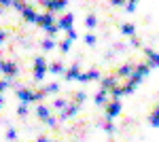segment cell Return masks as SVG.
<instances>
[{
    "label": "cell",
    "instance_id": "31",
    "mask_svg": "<svg viewBox=\"0 0 159 142\" xmlns=\"http://www.w3.org/2000/svg\"><path fill=\"white\" fill-rule=\"evenodd\" d=\"M49 127H57V123H60V117H47V121H45Z\"/></svg>",
    "mask_w": 159,
    "mask_h": 142
},
{
    "label": "cell",
    "instance_id": "37",
    "mask_svg": "<svg viewBox=\"0 0 159 142\" xmlns=\"http://www.w3.org/2000/svg\"><path fill=\"white\" fill-rule=\"evenodd\" d=\"M110 4H112V7H125L127 0H110Z\"/></svg>",
    "mask_w": 159,
    "mask_h": 142
},
{
    "label": "cell",
    "instance_id": "9",
    "mask_svg": "<svg viewBox=\"0 0 159 142\" xmlns=\"http://www.w3.org/2000/svg\"><path fill=\"white\" fill-rule=\"evenodd\" d=\"M21 17H24V21L25 24H36V17H38V13H36V9L34 7H25L24 11H21Z\"/></svg>",
    "mask_w": 159,
    "mask_h": 142
},
{
    "label": "cell",
    "instance_id": "33",
    "mask_svg": "<svg viewBox=\"0 0 159 142\" xmlns=\"http://www.w3.org/2000/svg\"><path fill=\"white\" fill-rule=\"evenodd\" d=\"M129 45H132V47H142V43H140V38H138V36H129Z\"/></svg>",
    "mask_w": 159,
    "mask_h": 142
},
{
    "label": "cell",
    "instance_id": "21",
    "mask_svg": "<svg viewBox=\"0 0 159 142\" xmlns=\"http://www.w3.org/2000/svg\"><path fill=\"white\" fill-rule=\"evenodd\" d=\"M49 72L51 74H61V72H66V68H64L61 62H53V64H49Z\"/></svg>",
    "mask_w": 159,
    "mask_h": 142
},
{
    "label": "cell",
    "instance_id": "4",
    "mask_svg": "<svg viewBox=\"0 0 159 142\" xmlns=\"http://www.w3.org/2000/svg\"><path fill=\"white\" fill-rule=\"evenodd\" d=\"M119 81H121V79H119L115 72H112V74H106V76H102V79H100V89L110 91L112 87H117V85H119Z\"/></svg>",
    "mask_w": 159,
    "mask_h": 142
},
{
    "label": "cell",
    "instance_id": "38",
    "mask_svg": "<svg viewBox=\"0 0 159 142\" xmlns=\"http://www.w3.org/2000/svg\"><path fill=\"white\" fill-rule=\"evenodd\" d=\"M125 11H127V13H134L136 11V2H127V4H125Z\"/></svg>",
    "mask_w": 159,
    "mask_h": 142
},
{
    "label": "cell",
    "instance_id": "11",
    "mask_svg": "<svg viewBox=\"0 0 159 142\" xmlns=\"http://www.w3.org/2000/svg\"><path fill=\"white\" fill-rule=\"evenodd\" d=\"M102 79V74L98 70H87V72H81V76H79V81L81 83H91V81H100Z\"/></svg>",
    "mask_w": 159,
    "mask_h": 142
},
{
    "label": "cell",
    "instance_id": "8",
    "mask_svg": "<svg viewBox=\"0 0 159 142\" xmlns=\"http://www.w3.org/2000/svg\"><path fill=\"white\" fill-rule=\"evenodd\" d=\"M15 95L21 100V102H34V91L32 89H28V87H17V91H15Z\"/></svg>",
    "mask_w": 159,
    "mask_h": 142
},
{
    "label": "cell",
    "instance_id": "35",
    "mask_svg": "<svg viewBox=\"0 0 159 142\" xmlns=\"http://www.w3.org/2000/svg\"><path fill=\"white\" fill-rule=\"evenodd\" d=\"M66 36H68V38H70V40H76V32H74V28H70V30H66Z\"/></svg>",
    "mask_w": 159,
    "mask_h": 142
},
{
    "label": "cell",
    "instance_id": "24",
    "mask_svg": "<svg viewBox=\"0 0 159 142\" xmlns=\"http://www.w3.org/2000/svg\"><path fill=\"white\" fill-rule=\"evenodd\" d=\"M43 89H45V91H47V95H51V94H57V91H60V83H55V81H53V83L45 85V87H43Z\"/></svg>",
    "mask_w": 159,
    "mask_h": 142
},
{
    "label": "cell",
    "instance_id": "14",
    "mask_svg": "<svg viewBox=\"0 0 159 142\" xmlns=\"http://www.w3.org/2000/svg\"><path fill=\"white\" fill-rule=\"evenodd\" d=\"M57 25H60V30H70L74 25V15L72 13H66V15H61L60 21H57Z\"/></svg>",
    "mask_w": 159,
    "mask_h": 142
},
{
    "label": "cell",
    "instance_id": "36",
    "mask_svg": "<svg viewBox=\"0 0 159 142\" xmlns=\"http://www.w3.org/2000/svg\"><path fill=\"white\" fill-rule=\"evenodd\" d=\"M7 7H13V0H0V11L7 9Z\"/></svg>",
    "mask_w": 159,
    "mask_h": 142
},
{
    "label": "cell",
    "instance_id": "3",
    "mask_svg": "<svg viewBox=\"0 0 159 142\" xmlns=\"http://www.w3.org/2000/svg\"><path fill=\"white\" fill-rule=\"evenodd\" d=\"M121 100L119 98H115L112 102H108L106 106H104V117L106 119H115V117H119L121 115Z\"/></svg>",
    "mask_w": 159,
    "mask_h": 142
},
{
    "label": "cell",
    "instance_id": "32",
    "mask_svg": "<svg viewBox=\"0 0 159 142\" xmlns=\"http://www.w3.org/2000/svg\"><path fill=\"white\" fill-rule=\"evenodd\" d=\"M85 43H87V45H89V47H93V45L98 43V38H96V36H93V34H85Z\"/></svg>",
    "mask_w": 159,
    "mask_h": 142
},
{
    "label": "cell",
    "instance_id": "34",
    "mask_svg": "<svg viewBox=\"0 0 159 142\" xmlns=\"http://www.w3.org/2000/svg\"><path fill=\"white\" fill-rule=\"evenodd\" d=\"M7 138H9V140H15V138H17V131L13 130V127H9V130H7Z\"/></svg>",
    "mask_w": 159,
    "mask_h": 142
},
{
    "label": "cell",
    "instance_id": "41",
    "mask_svg": "<svg viewBox=\"0 0 159 142\" xmlns=\"http://www.w3.org/2000/svg\"><path fill=\"white\" fill-rule=\"evenodd\" d=\"M127 2H136V4H138V0H127Z\"/></svg>",
    "mask_w": 159,
    "mask_h": 142
},
{
    "label": "cell",
    "instance_id": "18",
    "mask_svg": "<svg viewBox=\"0 0 159 142\" xmlns=\"http://www.w3.org/2000/svg\"><path fill=\"white\" fill-rule=\"evenodd\" d=\"M119 32L123 36H134L136 34V25L134 24H121L119 25Z\"/></svg>",
    "mask_w": 159,
    "mask_h": 142
},
{
    "label": "cell",
    "instance_id": "30",
    "mask_svg": "<svg viewBox=\"0 0 159 142\" xmlns=\"http://www.w3.org/2000/svg\"><path fill=\"white\" fill-rule=\"evenodd\" d=\"M17 115H19V117H25V115H28V102H21V104L17 106Z\"/></svg>",
    "mask_w": 159,
    "mask_h": 142
},
{
    "label": "cell",
    "instance_id": "22",
    "mask_svg": "<svg viewBox=\"0 0 159 142\" xmlns=\"http://www.w3.org/2000/svg\"><path fill=\"white\" fill-rule=\"evenodd\" d=\"M96 25H98V17H96L93 13H89V15L85 17V28L87 30H93Z\"/></svg>",
    "mask_w": 159,
    "mask_h": 142
},
{
    "label": "cell",
    "instance_id": "12",
    "mask_svg": "<svg viewBox=\"0 0 159 142\" xmlns=\"http://www.w3.org/2000/svg\"><path fill=\"white\" fill-rule=\"evenodd\" d=\"M79 76H81V68H79V64H72L68 70L64 72V79L70 83V81H79Z\"/></svg>",
    "mask_w": 159,
    "mask_h": 142
},
{
    "label": "cell",
    "instance_id": "1",
    "mask_svg": "<svg viewBox=\"0 0 159 142\" xmlns=\"http://www.w3.org/2000/svg\"><path fill=\"white\" fill-rule=\"evenodd\" d=\"M49 72V64H47V59L45 57H34V66H32V79L36 81V83H40L43 79H45V74Z\"/></svg>",
    "mask_w": 159,
    "mask_h": 142
},
{
    "label": "cell",
    "instance_id": "6",
    "mask_svg": "<svg viewBox=\"0 0 159 142\" xmlns=\"http://www.w3.org/2000/svg\"><path fill=\"white\" fill-rule=\"evenodd\" d=\"M79 108H81V104H76V102H68V106L60 112V121H68L70 117H74V115L79 112Z\"/></svg>",
    "mask_w": 159,
    "mask_h": 142
},
{
    "label": "cell",
    "instance_id": "15",
    "mask_svg": "<svg viewBox=\"0 0 159 142\" xmlns=\"http://www.w3.org/2000/svg\"><path fill=\"white\" fill-rule=\"evenodd\" d=\"M108 98H110V91H106V89H100L98 94H96V98H93V102H96V106H106L108 104Z\"/></svg>",
    "mask_w": 159,
    "mask_h": 142
},
{
    "label": "cell",
    "instance_id": "16",
    "mask_svg": "<svg viewBox=\"0 0 159 142\" xmlns=\"http://www.w3.org/2000/svg\"><path fill=\"white\" fill-rule=\"evenodd\" d=\"M148 72H151V64H148V62H140V64H136V66H134V74L142 76V79L147 76Z\"/></svg>",
    "mask_w": 159,
    "mask_h": 142
},
{
    "label": "cell",
    "instance_id": "2",
    "mask_svg": "<svg viewBox=\"0 0 159 142\" xmlns=\"http://www.w3.org/2000/svg\"><path fill=\"white\" fill-rule=\"evenodd\" d=\"M36 25L38 28H43V30H51V28H55L57 25V21H55V17H53V13L47 11V13H38V17H36Z\"/></svg>",
    "mask_w": 159,
    "mask_h": 142
},
{
    "label": "cell",
    "instance_id": "7",
    "mask_svg": "<svg viewBox=\"0 0 159 142\" xmlns=\"http://www.w3.org/2000/svg\"><path fill=\"white\" fill-rule=\"evenodd\" d=\"M0 72H2L4 76L13 79V76H17V64H15V62H2V66H0Z\"/></svg>",
    "mask_w": 159,
    "mask_h": 142
},
{
    "label": "cell",
    "instance_id": "23",
    "mask_svg": "<svg viewBox=\"0 0 159 142\" xmlns=\"http://www.w3.org/2000/svg\"><path fill=\"white\" fill-rule=\"evenodd\" d=\"M72 43H74V40H70V38H68V36H66V38H64V40H61L60 45H57V47H60V51H61V53H64V55H66V53H68V51H70V47H72Z\"/></svg>",
    "mask_w": 159,
    "mask_h": 142
},
{
    "label": "cell",
    "instance_id": "28",
    "mask_svg": "<svg viewBox=\"0 0 159 142\" xmlns=\"http://www.w3.org/2000/svg\"><path fill=\"white\" fill-rule=\"evenodd\" d=\"M9 87H11V79H9V76L0 79V94H4V91H7Z\"/></svg>",
    "mask_w": 159,
    "mask_h": 142
},
{
    "label": "cell",
    "instance_id": "39",
    "mask_svg": "<svg viewBox=\"0 0 159 142\" xmlns=\"http://www.w3.org/2000/svg\"><path fill=\"white\" fill-rule=\"evenodd\" d=\"M4 43H7V32H4V30H0V47H2Z\"/></svg>",
    "mask_w": 159,
    "mask_h": 142
},
{
    "label": "cell",
    "instance_id": "26",
    "mask_svg": "<svg viewBox=\"0 0 159 142\" xmlns=\"http://www.w3.org/2000/svg\"><path fill=\"white\" fill-rule=\"evenodd\" d=\"M66 106H68V100H64V98H57V100H53V108H57V110H64Z\"/></svg>",
    "mask_w": 159,
    "mask_h": 142
},
{
    "label": "cell",
    "instance_id": "25",
    "mask_svg": "<svg viewBox=\"0 0 159 142\" xmlns=\"http://www.w3.org/2000/svg\"><path fill=\"white\" fill-rule=\"evenodd\" d=\"M85 100H87L85 91H74V94H72V102H76V104H83Z\"/></svg>",
    "mask_w": 159,
    "mask_h": 142
},
{
    "label": "cell",
    "instance_id": "19",
    "mask_svg": "<svg viewBox=\"0 0 159 142\" xmlns=\"http://www.w3.org/2000/svg\"><path fill=\"white\" fill-rule=\"evenodd\" d=\"M148 123H151L153 127H159V104L151 110V115H148Z\"/></svg>",
    "mask_w": 159,
    "mask_h": 142
},
{
    "label": "cell",
    "instance_id": "27",
    "mask_svg": "<svg viewBox=\"0 0 159 142\" xmlns=\"http://www.w3.org/2000/svg\"><path fill=\"white\" fill-rule=\"evenodd\" d=\"M102 127H104V131H108V134H115V123H112V119H106L104 123H102Z\"/></svg>",
    "mask_w": 159,
    "mask_h": 142
},
{
    "label": "cell",
    "instance_id": "29",
    "mask_svg": "<svg viewBox=\"0 0 159 142\" xmlns=\"http://www.w3.org/2000/svg\"><path fill=\"white\" fill-rule=\"evenodd\" d=\"M25 7H28V4H25L24 0H13V7H11V9H15L17 13H21V11L25 9Z\"/></svg>",
    "mask_w": 159,
    "mask_h": 142
},
{
    "label": "cell",
    "instance_id": "40",
    "mask_svg": "<svg viewBox=\"0 0 159 142\" xmlns=\"http://www.w3.org/2000/svg\"><path fill=\"white\" fill-rule=\"evenodd\" d=\"M2 106H4V95L0 94V108H2Z\"/></svg>",
    "mask_w": 159,
    "mask_h": 142
},
{
    "label": "cell",
    "instance_id": "5",
    "mask_svg": "<svg viewBox=\"0 0 159 142\" xmlns=\"http://www.w3.org/2000/svg\"><path fill=\"white\" fill-rule=\"evenodd\" d=\"M47 11H51V13H57V11H61L66 4H68V0H38Z\"/></svg>",
    "mask_w": 159,
    "mask_h": 142
},
{
    "label": "cell",
    "instance_id": "13",
    "mask_svg": "<svg viewBox=\"0 0 159 142\" xmlns=\"http://www.w3.org/2000/svg\"><path fill=\"white\" fill-rule=\"evenodd\" d=\"M132 72H134V64H121V66L115 70V74H117L119 79H129Z\"/></svg>",
    "mask_w": 159,
    "mask_h": 142
},
{
    "label": "cell",
    "instance_id": "17",
    "mask_svg": "<svg viewBox=\"0 0 159 142\" xmlns=\"http://www.w3.org/2000/svg\"><path fill=\"white\" fill-rule=\"evenodd\" d=\"M36 117L40 121H47V117H51V108L45 106V104H38L36 106Z\"/></svg>",
    "mask_w": 159,
    "mask_h": 142
},
{
    "label": "cell",
    "instance_id": "10",
    "mask_svg": "<svg viewBox=\"0 0 159 142\" xmlns=\"http://www.w3.org/2000/svg\"><path fill=\"white\" fill-rule=\"evenodd\" d=\"M142 51H144V55H147V62L151 64V68H159V53L157 51L147 49V47H142Z\"/></svg>",
    "mask_w": 159,
    "mask_h": 142
},
{
    "label": "cell",
    "instance_id": "20",
    "mask_svg": "<svg viewBox=\"0 0 159 142\" xmlns=\"http://www.w3.org/2000/svg\"><path fill=\"white\" fill-rule=\"evenodd\" d=\"M40 47H43V51H53V49L57 47V40H55V36H53V38H45V40L40 43Z\"/></svg>",
    "mask_w": 159,
    "mask_h": 142
}]
</instances>
